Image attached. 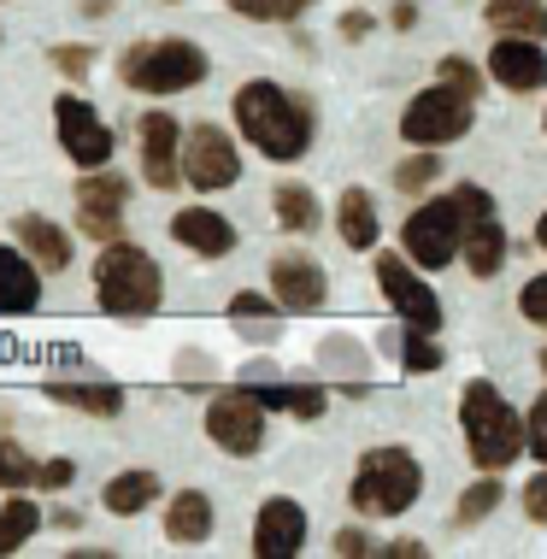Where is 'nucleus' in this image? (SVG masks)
<instances>
[{
    "instance_id": "nucleus-15",
    "label": "nucleus",
    "mask_w": 547,
    "mask_h": 559,
    "mask_svg": "<svg viewBox=\"0 0 547 559\" xmlns=\"http://www.w3.org/2000/svg\"><path fill=\"white\" fill-rule=\"evenodd\" d=\"M142 177L154 189L182 183V130L171 112H142Z\"/></svg>"
},
{
    "instance_id": "nucleus-20",
    "label": "nucleus",
    "mask_w": 547,
    "mask_h": 559,
    "mask_svg": "<svg viewBox=\"0 0 547 559\" xmlns=\"http://www.w3.org/2000/svg\"><path fill=\"white\" fill-rule=\"evenodd\" d=\"M12 230H19V248H24V253H29V260H36L41 271H66V265H71V236L59 230L53 218L24 213L19 224H12Z\"/></svg>"
},
{
    "instance_id": "nucleus-34",
    "label": "nucleus",
    "mask_w": 547,
    "mask_h": 559,
    "mask_svg": "<svg viewBox=\"0 0 547 559\" xmlns=\"http://www.w3.org/2000/svg\"><path fill=\"white\" fill-rule=\"evenodd\" d=\"M436 171H442V159H430V154H418V159H406V165H394V189H406V194H418V189H430V183H436Z\"/></svg>"
},
{
    "instance_id": "nucleus-23",
    "label": "nucleus",
    "mask_w": 547,
    "mask_h": 559,
    "mask_svg": "<svg viewBox=\"0 0 547 559\" xmlns=\"http://www.w3.org/2000/svg\"><path fill=\"white\" fill-rule=\"evenodd\" d=\"M336 230L347 248H377V201H371V189H342V201H336Z\"/></svg>"
},
{
    "instance_id": "nucleus-9",
    "label": "nucleus",
    "mask_w": 547,
    "mask_h": 559,
    "mask_svg": "<svg viewBox=\"0 0 547 559\" xmlns=\"http://www.w3.org/2000/svg\"><path fill=\"white\" fill-rule=\"evenodd\" d=\"M206 436L224 453H236V460L260 453L265 448V401L253 395V389H230V395H218L206 406Z\"/></svg>"
},
{
    "instance_id": "nucleus-27",
    "label": "nucleus",
    "mask_w": 547,
    "mask_h": 559,
    "mask_svg": "<svg viewBox=\"0 0 547 559\" xmlns=\"http://www.w3.org/2000/svg\"><path fill=\"white\" fill-rule=\"evenodd\" d=\"M36 531H41V507H36V501H19V495H12V501L0 507V554H19Z\"/></svg>"
},
{
    "instance_id": "nucleus-6",
    "label": "nucleus",
    "mask_w": 547,
    "mask_h": 559,
    "mask_svg": "<svg viewBox=\"0 0 547 559\" xmlns=\"http://www.w3.org/2000/svg\"><path fill=\"white\" fill-rule=\"evenodd\" d=\"M401 248H406V260L424 265V271H442V265L460 260V248H465V206H460V194H436V201H424L418 213L406 218Z\"/></svg>"
},
{
    "instance_id": "nucleus-24",
    "label": "nucleus",
    "mask_w": 547,
    "mask_h": 559,
    "mask_svg": "<svg viewBox=\"0 0 547 559\" xmlns=\"http://www.w3.org/2000/svg\"><path fill=\"white\" fill-rule=\"evenodd\" d=\"M483 19L507 36H547V7L542 0H483Z\"/></svg>"
},
{
    "instance_id": "nucleus-13",
    "label": "nucleus",
    "mask_w": 547,
    "mask_h": 559,
    "mask_svg": "<svg viewBox=\"0 0 547 559\" xmlns=\"http://www.w3.org/2000/svg\"><path fill=\"white\" fill-rule=\"evenodd\" d=\"M124 201H130V183H124L118 171H106V165H95V171L78 183V224H83L95 241H118Z\"/></svg>"
},
{
    "instance_id": "nucleus-47",
    "label": "nucleus",
    "mask_w": 547,
    "mask_h": 559,
    "mask_svg": "<svg viewBox=\"0 0 547 559\" xmlns=\"http://www.w3.org/2000/svg\"><path fill=\"white\" fill-rule=\"evenodd\" d=\"M165 7H177V0H165Z\"/></svg>"
},
{
    "instance_id": "nucleus-46",
    "label": "nucleus",
    "mask_w": 547,
    "mask_h": 559,
    "mask_svg": "<svg viewBox=\"0 0 547 559\" xmlns=\"http://www.w3.org/2000/svg\"><path fill=\"white\" fill-rule=\"evenodd\" d=\"M542 371H547V354H542Z\"/></svg>"
},
{
    "instance_id": "nucleus-36",
    "label": "nucleus",
    "mask_w": 547,
    "mask_h": 559,
    "mask_svg": "<svg viewBox=\"0 0 547 559\" xmlns=\"http://www.w3.org/2000/svg\"><path fill=\"white\" fill-rule=\"evenodd\" d=\"M436 78H442V83H453V88H465V95H471V100H477V95H483V71H477V66H471V59H465V53H448V59H442V71H436Z\"/></svg>"
},
{
    "instance_id": "nucleus-3",
    "label": "nucleus",
    "mask_w": 547,
    "mask_h": 559,
    "mask_svg": "<svg viewBox=\"0 0 547 559\" xmlns=\"http://www.w3.org/2000/svg\"><path fill=\"white\" fill-rule=\"evenodd\" d=\"M95 295L106 319H147L165 300V277L154 265V253L130 248V241H106V253L95 260Z\"/></svg>"
},
{
    "instance_id": "nucleus-43",
    "label": "nucleus",
    "mask_w": 547,
    "mask_h": 559,
    "mask_svg": "<svg viewBox=\"0 0 547 559\" xmlns=\"http://www.w3.org/2000/svg\"><path fill=\"white\" fill-rule=\"evenodd\" d=\"M383 559H424V542H389V548H377Z\"/></svg>"
},
{
    "instance_id": "nucleus-32",
    "label": "nucleus",
    "mask_w": 547,
    "mask_h": 559,
    "mask_svg": "<svg viewBox=\"0 0 547 559\" xmlns=\"http://www.w3.org/2000/svg\"><path fill=\"white\" fill-rule=\"evenodd\" d=\"M36 477H41V465L29 460L19 442H7V436H0V489H24V483H36Z\"/></svg>"
},
{
    "instance_id": "nucleus-11",
    "label": "nucleus",
    "mask_w": 547,
    "mask_h": 559,
    "mask_svg": "<svg viewBox=\"0 0 547 559\" xmlns=\"http://www.w3.org/2000/svg\"><path fill=\"white\" fill-rule=\"evenodd\" d=\"M53 130H59V147H66L71 165H83V171H95V165L112 159V124L88 107L83 95H59L53 100Z\"/></svg>"
},
{
    "instance_id": "nucleus-37",
    "label": "nucleus",
    "mask_w": 547,
    "mask_h": 559,
    "mask_svg": "<svg viewBox=\"0 0 547 559\" xmlns=\"http://www.w3.org/2000/svg\"><path fill=\"white\" fill-rule=\"evenodd\" d=\"M519 312L530 324H547V277H530L524 295H519Z\"/></svg>"
},
{
    "instance_id": "nucleus-41",
    "label": "nucleus",
    "mask_w": 547,
    "mask_h": 559,
    "mask_svg": "<svg viewBox=\"0 0 547 559\" xmlns=\"http://www.w3.org/2000/svg\"><path fill=\"white\" fill-rule=\"evenodd\" d=\"M336 554L347 559V554H377V542H365V531H342L336 536Z\"/></svg>"
},
{
    "instance_id": "nucleus-21",
    "label": "nucleus",
    "mask_w": 547,
    "mask_h": 559,
    "mask_svg": "<svg viewBox=\"0 0 547 559\" xmlns=\"http://www.w3.org/2000/svg\"><path fill=\"white\" fill-rule=\"evenodd\" d=\"M165 536H171L177 548H201V542L212 536V501L201 489L171 495V507H165Z\"/></svg>"
},
{
    "instance_id": "nucleus-5",
    "label": "nucleus",
    "mask_w": 547,
    "mask_h": 559,
    "mask_svg": "<svg viewBox=\"0 0 547 559\" xmlns=\"http://www.w3.org/2000/svg\"><path fill=\"white\" fill-rule=\"evenodd\" d=\"M418 489H424V472H418L413 453L406 448H371L359 460L347 495H354V507L365 519H401V512L418 501Z\"/></svg>"
},
{
    "instance_id": "nucleus-4",
    "label": "nucleus",
    "mask_w": 547,
    "mask_h": 559,
    "mask_svg": "<svg viewBox=\"0 0 547 559\" xmlns=\"http://www.w3.org/2000/svg\"><path fill=\"white\" fill-rule=\"evenodd\" d=\"M206 53L194 48V41L182 36H159V41H135V48H124V59H118V78H124L135 95H182V88L206 83Z\"/></svg>"
},
{
    "instance_id": "nucleus-25",
    "label": "nucleus",
    "mask_w": 547,
    "mask_h": 559,
    "mask_svg": "<svg viewBox=\"0 0 547 559\" xmlns=\"http://www.w3.org/2000/svg\"><path fill=\"white\" fill-rule=\"evenodd\" d=\"M48 395L59 406H78V413H95V418H118L124 413V395L112 383H48Z\"/></svg>"
},
{
    "instance_id": "nucleus-33",
    "label": "nucleus",
    "mask_w": 547,
    "mask_h": 559,
    "mask_svg": "<svg viewBox=\"0 0 547 559\" xmlns=\"http://www.w3.org/2000/svg\"><path fill=\"white\" fill-rule=\"evenodd\" d=\"M312 0H230V12L241 19H260V24H283V19H300Z\"/></svg>"
},
{
    "instance_id": "nucleus-30",
    "label": "nucleus",
    "mask_w": 547,
    "mask_h": 559,
    "mask_svg": "<svg viewBox=\"0 0 547 559\" xmlns=\"http://www.w3.org/2000/svg\"><path fill=\"white\" fill-rule=\"evenodd\" d=\"M442 347H436V330H413L406 324V336H401V366L406 371H442Z\"/></svg>"
},
{
    "instance_id": "nucleus-16",
    "label": "nucleus",
    "mask_w": 547,
    "mask_h": 559,
    "mask_svg": "<svg viewBox=\"0 0 547 559\" xmlns=\"http://www.w3.org/2000/svg\"><path fill=\"white\" fill-rule=\"evenodd\" d=\"M489 78L500 88H512V95H536L547 83V53L536 36H507L489 48Z\"/></svg>"
},
{
    "instance_id": "nucleus-1",
    "label": "nucleus",
    "mask_w": 547,
    "mask_h": 559,
    "mask_svg": "<svg viewBox=\"0 0 547 559\" xmlns=\"http://www.w3.org/2000/svg\"><path fill=\"white\" fill-rule=\"evenodd\" d=\"M230 112H236V130L248 135V142L260 147L265 159H300V154L312 147V118H307V107H300L288 88L265 83V78L241 83Z\"/></svg>"
},
{
    "instance_id": "nucleus-10",
    "label": "nucleus",
    "mask_w": 547,
    "mask_h": 559,
    "mask_svg": "<svg viewBox=\"0 0 547 559\" xmlns=\"http://www.w3.org/2000/svg\"><path fill=\"white\" fill-rule=\"evenodd\" d=\"M453 194H460V206H465V248H460V260H465L471 277H495V271L507 265V230H500V218H495V201L477 183H460Z\"/></svg>"
},
{
    "instance_id": "nucleus-31",
    "label": "nucleus",
    "mask_w": 547,
    "mask_h": 559,
    "mask_svg": "<svg viewBox=\"0 0 547 559\" xmlns=\"http://www.w3.org/2000/svg\"><path fill=\"white\" fill-rule=\"evenodd\" d=\"M230 319H236L241 330H260L265 342L277 336V319H271V300H265V295H253V289H241V295L230 300Z\"/></svg>"
},
{
    "instance_id": "nucleus-28",
    "label": "nucleus",
    "mask_w": 547,
    "mask_h": 559,
    "mask_svg": "<svg viewBox=\"0 0 547 559\" xmlns=\"http://www.w3.org/2000/svg\"><path fill=\"white\" fill-rule=\"evenodd\" d=\"M271 201H277V224H283V230H300V236L318 230V201H312L307 183H283Z\"/></svg>"
},
{
    "instance_id": "nucleus-39",
    "label": "nucleus",
    "mask_w": 547,
    "mask_h": 559,
    "mask_svg": "<svg viewBox=\"0 0 547 559\" xmlns=\"http://www.w3.org/2000/svg\"><path fill=\"white\" fill-rule=\"evenodd\" d=\"M524 512H530L536 524H547V472L524 483Z\"/></svg>"
},
{
    "instance_id": "nucleus-22",
    "label": "nucleus",
    "mask_w": 547,
    "mask_h": 559,
    "mask_svg": "<svg viewBox=\"0 0 547 559\" xmlns=\"http://www.w3.org/2000/svg\"><path fill=\"white\" fill-rule=\"evenodd\" d=\"M154 501H159V477L154 472H118L100 489V507L112 512V519H135V512L154 507Z\"/></svg>"
},
{
    "instance_id": "nucleus-2",
    "label": "nucleus",
    "mask_w": 547,
    "mask_h": 559,
    "mask_svg": "<svg viewBox=\"0 0 547 559\" xmlns=\"http://www.w3.org/2000/svg\"><path fill=\"white\" fill-rule=\"evenodd\" d=\"M460 430H465V448L483 472H507L512 460L530 448V425L507 406L495 383H465V401H460Z\"/></svg>"
},
{
    "instance_id": "nucleus-19",
    "label": "nucleus",
    "mask_w": 547,
    "mask_h": 559,
    "mask_svg": "<svg viewBox=\"0 0 547 559\" xmlns=\"http://www.w3.org/2000/svg\"><path fill=\"white\" fill-rule=\"evenodd\" d=\"M36 300H41V265L12 253V248H0V312L24 319V312H36Z\"/></svg>"
},
{
    "instance_id": "nucleus-26",
    "label": "nucleus",
    "mask_w": 547,
    "mask_h": 559,
    "mask_svg": "<svg viewBox=\"0 0 547 559\" xmlns=\"http://www.w3.org/2000/svg\"><path fill=\"white\" fill-rule=\"evenodd\" d=\"M253 383V395H260L265 406H283V413H295V418H324V389H300V383H265V377H248Z\"/></svg>"
},
{
    "instance_id": "nucleus-44",
    "label": "nucleus",
    "mask_w": 547,
    "mask_h": 559,
    "mask_svg": "<svg viewBox=\"0 0 547 559\" xmlns=\"http://www.w3.org/2000/svg\"><path fill=\"white\" fill-rule=\"evenodd\" d=\"M389 19H394V29H413V24H418V7H413V0H401V7L389 12Z\"/></svg>"
},
{
    "instance_id": "nucleus-17",
    "label": "nucleus",
    "mask_w": 547,
    "mask_h": 559,
    "mask_svg": "<svg viewBox=\"0 0 547 559\" xmlns=\"http://www.w3.org/2000/svg\"><path fill=\"white\" fill-rule=\"evenodd\" d=\"M307 548V512H300V501H265L260 507V524H253V554L260 559H288Z\"/></svg>"
},
{
    "instance_id": "nucleus-38",
    "label": "nucleus",
    "mask_w": 547,
    "mask_h": 559,
    "mask_svg": "<svg viewBox=\"0 0 547 559\" xmlns=\"http://www.w3.org/2000/svg\"><path fill=\"white\" fill-rule=\"evenodd\" d=\"M524 425H530V448H536V460H547V395H542L536 406H530Z\"/></svg>"
},
{
    "instance_id": "nucleus-42",
    "label": "nucleus",
    "mask_w": 547,
    "mask_h": 559,
    "mask_svg": "<svg viewBox=\"0 0 547 559\" xmlns=\"http://www.w3.org/2000/svg\"><path fill=\"white\" fill-rule=\"evenodd\" d=\"M342 36H347V41L371 36V12H342Z\"/></svg>"
},
{
    "instance_id": "nucleus-8",
    "label": "nucleus",
    "mask_w": 547,
    "mask_h": 559,
    "mask_svg": "<svg viewBox=\"0 0 547 559\" xmlns=\"http://www.w3.org/2000/svg\"><path fill=\"white\" fill-rule=\"evenodd\" d=\"M241 177V154L218 124H194L182 130V183H194L201 194H218Z\"/></svg>"
},
{
    "instance_id": "nucleus-40",
    "label": "nucleus",
    "mask_w": 547,
    "mask_h": 559,
    "mask_svg": "<svg viewBox=\"0 0 547 559\" xmlns=\"http://www.w3.org/2000/svg\"><path fill=\"white\" fill-rule=\"evenodd\" d=\"M71 477H78V465H71V460H48V465H41V477H36V483H41V489H66Z\"/></svg>"
},
{
    "instance_id": "nucleus-7",
    "label": "nucleus",
    "mask_w": 547,
    "mask_h": 559,
    "mask_svg": "<svg viewBox=\"0 0 547 559\" xmlns=\"http://www.w3.org/2000/svg\"><path fill=\"white\" fill-rule=\"evenodd\" d=\"M471 107H477V100H471L465 88L436 78L424 95H413V107L401 112V135L413 147H448V142H460V135L471 130V118H477Z\"/></svg>"
},
{
    "instance_id": "nucleus-18",
    "label": "nucleus",
    "mask_w": 547,
    "mask_h": 559,
    "mask_svg": "<svg viewBox=\"0 0 547 559\" xmlns=\"http://www.w3.org/2000/svg\"><path fill=\"white\" fill-rule=\"evenodd\" d=\"M171 236L182 248L206 253V260H224V253H236V224L224 213H212V206H182L171 218Z\"/></svg>"
},
{
    "instance_id": "nucleus-12",
    "label": "nucleus",
    "mask_w": 547,
    "mask_h": 559,
    "mask_svg": "<svg viewBox=\"0 0 547 559\" xmlns=\"http://www.w3.org/2000/svg\"><path fill=\"white\" fill-rule=\"evenodd\" d=\"M377 289H383V300L413 330H442V300L430 295V283L413 271V260H401V253H377Z\"/></svg>"
},
{
    "instance_id": "nucleus-14",
    "label": "nucleus",
    "mask_w": 547,
    "mask_h": 559,
    "mask_svg": "<svg viewBox=\"0 0 547 559\" xmlns=\"http://www.w3.org/2000/svg\"><path fill=\"white\" fill-rule=\"evenodd\" d=\"M271 295H277L283 312H318L330 300V277L307 253H277L271 260Z\"/></svg>"
},
{
    "instance_id": "nucleus-45",
    "label": "nucleus",
    "mask_w": 547,
    "mask_h": 559,
    "mask_svg": "<svg viewBox=\"0 0 547 559\" xmlns=\"http://www.w3.org/2000/svg\"><path fill=\"white\" fill-rule=\"evenodd\" d=\"M536 241H542V248H547V213L536 218Z\"/></svg>"
},
{
    "instance_id": "nucleus-35",
    "label": "nucleus",
    "mask_w": 547,
    "mask_h": 559,
    "mask_svg": "<svg viewBox=\"0 0 547 559\" xmlns=\"http://www.w3.org/2000/svg\"><path fill=\"white\" fill-rule=\"evenodd\" d=\"M53 71L59 78H71V83H83L88 71H95V48H83V41H71V48H53Z\"/></svg>"
},
{
    "instance_id": "nucleus-29",
    "label": "nucleus",
    "mask_w": 547,
    "mask_h": 559,
    "mask_svg": "<svg viewBox=\"0 0 547 559\" xmlns=\"http://www.w3.org/2000/svg\"><path fill=\"white\" fill-rule=\"evenodd\" d=\"M500 495H507V489L495 483V472H483V477H477V483H471V489L460 495V507H453V519H460V524H483V519H489V512L500 507Z\"/></svg>"
}]
</instances>
